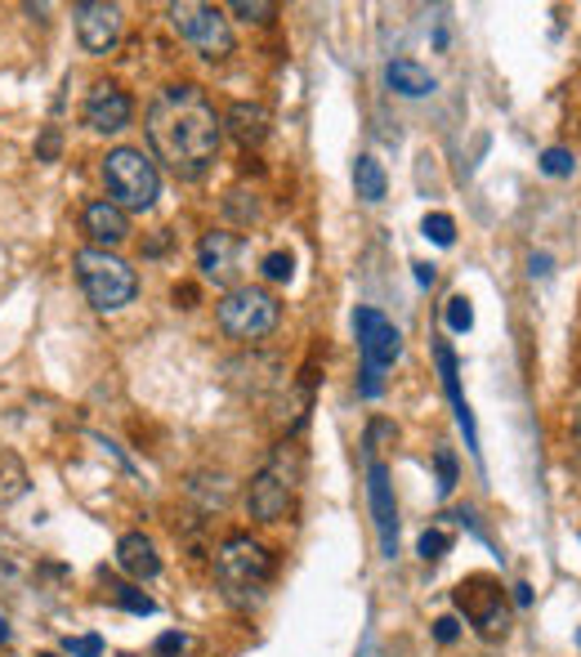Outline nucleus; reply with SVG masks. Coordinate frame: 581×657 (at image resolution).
I'll return each instance as SVG.
<instances>
[{"label":"nucleus","instance_id":"cd10ccee","mask_svg":"<svg viewBox=\"0 0 581 657\" xmlns=\"http://www.w3.org/2000/svg\"><path fill=\"white\" fill-rule=\"evenodd\" d=\"M59 153H63V135H59V126H46L37 139V161H59Z\"/></svg>","mask_w":581,"mask_h":657},{"label":"nucleus","instance_id":"412c9836","mask_svg":"<svg viewBox=\"0 0 581 657\" xmlns=\"http://www.w3.org/2000/svg\"><path fill=\"white\" fill-rule=\"evenodd\" d=\"M259 268H264L268 282H290V273H296V255H290V251H268L259 259Z\"/></svg>","mask_w":581,"mask_h":657},{"label":"nucleus","instance_id":"393cba45","mask_svg":"<svg viewBox=\"0 0 581 657\" xmlns=\"http://www.w3.org/2000/svg\"><path fill=\"white\" fill-rule=\"evenodd\" d=\"M434 470H439V497H447L456 488V452L452 448H439L434 452Z\"/></svg>","mask_w":581,"mask_h":657},{"label":"nucleus","instance_id":"b1692460","mask_svg":"<svg viewBox=\"0 0 581 657\" xmlns=\"http://www.w3.org/2000/svg\"><path fill=\"white\" fill-rule=\"evenodd\" d=\"M237 19H246V23H268L273 14H277V6H273V0H233V6H228Z\"/></svg>","mask_w":581,"mask_h":657},{"label":"nucleus","instance_id":"e433bc0d","mask_svg":"<svg viewBox=\"0 0 581 657\" xmlns=\"http://www.w3.org/2000/svg\"><path fill=\"white\" fill-rule=\"evenodd\" d=\"M572 439L581 443V394L572 399Z\"/></svg>","mask_w":581,"mask_h":657},{"label":"nucleus","instance_id":"ea45409f","mask_svg":"<svg viewBox=\"0 0 581 657\" xmlns=\"http://www.w3.org/2000/svg\"><path fill=\"white\" fill-rule=\"evenodd\" d=\"M41 657H59V653H41Z\"/></svg>","mask_w":581,"mask_h":657},{"label":"nucleus","instance_id":"a211bd4d","mask_svg":"<svg viewBox=\"0 0 581 657\" xmlns=\"http://www.w3.org/2000/svg\"><path fill=\"white\" fill-rule=\"evenodd\" d=\"M385 81H390V90L403 95V99H425V95H434V77H430V68H421L416 59H394V63L385 68Z\"/></svg>","mask_w":581,"mask_h":657},{"label":"nucleus","instance_id":"39448f33","mask_svg":"<svg viewBox=\"0 0 581 657\" xmlns=\"http://www.w3.org/2000/svg\"><path fill=\"white\" fill-rule=\"evenodd\" d=\"M77 277H81L86 300H90L99 313H117V308L135 304V295H139L135 268H130L121 255L99 251V246H81V251H77Z\"/></svg>","mask_w":581,"mask_h":657},{"label":"nucleus","instance_id":"72a5a7b5","mask_svg":"<svg viewBox=\"0 0 581 657\" xmlns=\"http://www.w3.org/2000/svg\"><path fill=\"white\" fill-rule=\"evenodd\" d=\"M166 246H170V233H166V228H161V233H157V237H152V242H148V246H144V255H161V251H166Z\"/></svg>","mask_w":581,"mask_h":657},{"label":"nucleus","instance_id":"c756f323","mask_svg":"<svg viewBox=\"0 0 581 657\" xmlns=\"http://www.w3.org/2000/svg\"><path fill=\"white\" fill-rule=\"evenodd\" d=\"M224 210H228L237 224H255V219H259V206H255V202H237V193L224 197Z\"/></svg>","mask_w":581,"mask_h":657},{"label":"nucleus","instance_id":"dca6fc26","mask_svg":"<svg viewBox=\"0 0 581 657\" xmlns=\"http://www.w3.org/2000/svg\"><path fill=\"white\" fill-rule=\"evenodd\" d=\"M86 233H90V242H95L99 251L121 246V242L130 237V215H126L121 206H112L108 197H99V202L86 206Z\"/></svg>","mask_w":581,"mask_h":657},{"label":"nucleus","instance_id":"ddd939ff","mask_svg":"<svg viewBox=\"0 0 581 657\" xmlns=\"http://www.w3.org/2000/svg\"><path fill=\"white\" fill-rule=\"evenodd\" d=\"M242 237L237 233H224V228H215V233H206L201 237V246H197V264H201V273L210 277V282H233L237 277V264H242Z\"/></svg>","mask_w":581,"mask_h":657},{"label":"nucleus","instance_id":"2eb2a0df","mask_svg":"<svg viewBox=\"0 0 581 657\" xmlns=\"http://www.w3.org/2000/svg\"><path fill=\"white\" fill-rule=\"evenodd\" d=\"M219 121H224V135L237 139L242 148H259L273 135V112L264 104H233Z\"/></svg>","mask_w":581,"mask_h":657},{"label":"nucleus","instance_id":"bb28decb","mask_svg":"<svg viewBox=\"0 0 581 657\" xmlns=\"http://www.w3.org/2000/svg\"><path fill=\"white\" fill-rule=\"evenodd\" d=\"M541 170L554 175V179L572 175V153H568V148H545V153H541Z\"/></svg>","mask_w":581,"mask_h":657},{"label":"nucleus","instance_id":"4c0bfd02","mask_svg":"<svg viewBox=\"0 0 581 657\" xmlns=\"http://www.w3.org/2000/svg\"><path fill=\"white\" fill-rule=\"evenodd\" d=\"M532 273H550V255H532Z\"/></svg>","mask_w":581,"mask_h":657},{"label":"nucleus","instance_id":"a878e982","mask_svg":"<svg viewBox=\"0 0 581 657\" xmlns=\"http://www.w3.org/2000/svg\"><path fill=\"white\" fill-rule=\"evenodd\" d=\"M447 326H452V332H470V326H474V304L465 295L447 300Z\"/></svg>","mask_w":581,"mask_h":657},{"label":"nucleus","instance_id":"20e7f679","mask_svg":"<svg viewBox=\"0 0 581 657\" xmlns=\"http://www.w3.org/2000/svg\"><path fill=\"white\" fill-rule=\"evenodd\" d=\"M104 184H108V202L130 210H152L161 197V170L144 148H112L104 157Z\"/></svg>","mask_w":581,"mask_h":657},{"label":"nucleus","instance_id":"1a4fd4ad","mask_svg":"<svg viewBox=\"0 0 581 657\" xmlns=\"http://www.w3.org/2000/svg\"><path fill=\"white\" fill-rule=\"evenodd\" d=\"M354 332H358V350H363V372H385L398 363L403 354V332L376 308H358L354 313Z\"/></svg>","mask_w":581,"mask_h":657},{"label":"nucleus","instance_id":"423d86ee","mask_svg":"<svg viewBox=\"0 0 581 657\" xmlns=\"http://www.w3.org/2000/svg\"><path fill=\"white\" fill-rule=\"evenodd\" d=\"M215 317H219V332L228 341H264L268 332H277L282 304L264 286H233L215 304Z\"/></svg>","mask_w":581,"mask_h":657},{"label":"nucleus","instance_id":"0eeeda50","mask_svg":"<svg viewBox=\"0 0 581 657\" xmlns=\"http://www.w3.org/2000/svg\"><path fill=\"white\" fill-rule=\"evenodd\" d=\"M166 19H170V28H175L206 63H224V59L237 50L233 23H228L224 10H215V6H201V0H175V6H166Z\"/></svg>","mask_w":581,"mask_h":657},{"label":"nucleus","instance_id":"7ed1b4c3","mask_svg":"<svg viewBox=\"0 0 581 657\" xmlns=\"http://www.w3.org/2000/svg\"><path fill=\"white\" fill-rule=\"evenodd\" d=\"M215 581H219L224 599L255 604L273 581V555L250 537H228L215 550Z\"/></svg>","mask_w":581,"mask_h":657},{"label":"nucleus","instance_id":"6e6552de","mask_svg":"<svg viewBox=\"0 0 581 657\" xmlns=\"http://www.w3.org/2000/svg\"><path fill=\"white\" fill-rule=\"evenodd\" d=\"M452 599H456V608L474 621V630L492 644V639H501L505 630H510V608H505V595H501V586L492 581V577H470V581H461L456 590H452Z\"/></svg>","mask_w":581,"mask_h":657},{"label":"nucleus","instance_id":"f8f14e48","mask_svg":"<svg viewBox=\"0 0 581 657\" xmlns=\"http://www.w3.org/2000/svg\"><path fill=\"white\" fill-rule=\"evenodd\" d=\"M81 117H86V126H90L95 135H121V130L130 126V117H135V104H130V95H126L121 86L99 81V86H90Z\"/></svg>","mask_w":581,"mask_h":657},{"label":"nucleus","instance_id":"4468645a","mask_svg":"<svg viewBox=\"0 0 581 657\" xmlns=\"http://www.w3.org/2000/svg\"><path fill=\"white\" fill-rule=\"evenodd\" d=\"M434 363H439V376H443V390H447V399H452V412H456V425L465 430V448L479 457V430H474V416H470V403H465V394H461V372H456V354H452V345L447 341H439L434 345Z\"/></svg>","mask_w":581,"mask_h":657},{"label":"nucleus","instance_id":"9d476101","mask_svg":"<svg viewBox=\"0 0 581 657\" xmlns=\"http://www.w3.org/2000/svg\"><path fill=\"white\" fill-rule=\"evenodd\" d=\"M72 19H77V37L86 46V55H108L117 50L121 41V6H108V0H77L72 6Z\"/></svg>","mask_w":581,"mask_h":657},{"label":"nucleus","instance_id":"f257e3e1","mask_svg":"<svg viewBox=\"0 0 581 657\" xmlns=\"http://www.w3.org/2000/svg\"><path fill=\"white\" fill-rule=\"evenodd\" d=\"M144 130H148L152 153H157L179 179H201V175L215 166L219 139H224V121L215 117L206 90L193 86V81L166 86V90L152 99Z\"/></svg>","mask_w":581,"mask_h":657},{"label":"nucleus","instance_id":"aec40b11","mask_svg":"<svg viewBox=\"0 0 581 657\" xmlns=\"http://www.w3.org/2000/svg\"><path fill=\"white\" fill-rule=\"evenodd\" d=\"M421 233H425L434 246H452V242H456V219L443 215V210H430L425 224H421Z\"/></svg>","mask_w":581,"mask_h":657},{"label":"nucleus","instance_id":"7c9ffc66","mask_svg":"<svg viewBox=\"0 0 581 657\" xmlns=\"http://www.w3.org/2000/svg\"><path fill=\"white\" fill-rule=\"evenodd\" d=\"M184 644H188V639H184L179 630H166V635L157 639V657H179V653H184Z\"/></svg>","mask_w":581,"mask_h":657},{"label":"nucleus","instance_id":"6ab92c4d","mask_svg":"<svg viewBox=\"0 0 581 657\" xmlns=\"http://www.w3.org/2000/svg\"><path fill=\"white\" fill-rule=\"evenodd\" d=\"M354 188H358V197H363L367 206L385 202V193H390V175H385V166H381L376 157H358V161H354Z\"/></svg>","mask_w":581,"mask_h":657},{"label":"nucleus","instance_id":"5701e85b","mask_svg":"<svg viewBox=\"0 0 581 657\" xmlns=\"http://www.w3.org/2000/svg\"><path fill=\"white\" fill-rule=\"evenodd\" d=\"M112 590H117V604H121L126 612H135V617H152V612H157V604H152L139 586H112Z\"/></svg>","mask_w":581,"mask_h":657},{"label":"nucleus","instance_id":"f704fd0d","mask_svg":"<svg viewBox=\"0 0 581 657\" xmlns=\"http://www.w3.org/2000/svg\"><path fill=\"white\" fill-rule=\"evenodd\" d=\"M412 268H416V282H421V286H434V277H439L434 264H412Z\"/></svg>","mask_w":581,"mask_h":657},{"label":"nucleus","instance_id":"c85d7f7f","mask_svg":"<svg viewBox=\"0 0 581 657\" xmlns=\"http://www.w3.org/2000/svg\"><path fill=\"white\" fill-rule=\"evenodd\" d=\"M63 648H68L72 657H99V653H104V639H99V635H77V639L68 635Z\"/></svg>","mask_w":581,"mask_h":657},{"label":"nucleus","instance_id":"58836bf2","mask_svg":"<svg viewBox=\"0 0 581 657\" xmlns=\"http://www.w3.org/2000/svg\"><path fill=\"white\" fill-rule=\"evenodd\" d=\"M10 639V626H6V617H0V644H6Z\"/></svg>","mask_w":581,"mask_h":657},{"label":"nucleus","instance_id":"2f4dec72","mask_svg":"<svg viewBox=\"0 0 581 657\" xmlns=\"http://www.w3.org/2000/svg\"><path fill=\"white\" fill-rule=\"evenodd\" d=\"M456 635H461V621L456 617H439L434 621V639L439 644H456Z\"/></svg>","mask_w":581,"mask_h":657},{"label":"nucleus","instance_id":"c9c22d12","mask_svg":"<svg viewBox=\"0 0 581 657\" xmlns=\"http://www.w3.org/2000/svg\"><path fill=\"white\" fill-rule=\"evenodd\" d=\"M514 604H519V608H528V604H532V586H528V581H519V586H514Z\"/></svg>","mask_w":581,"mask_h":657},{"label":"nucleus","instance_id":"9b49d317","mask_svg":"<svg viewBox=\"0 0 581 657\" xmlns=\"http://www.w3.org/2000/svg\"><path fill=\"white\" fill-rule=\"evenodd\" d=\"M367 501H372V519H376V537H381V555L394 559L398 555V506H394V483H390V465L385 461H367Z\"/></svg>","mask_w":581,"mask_h":657},{"label":"nucleus","instance_id":"f3484780","mask_svg":"<svg viewBox=\"0 0 581 657\" xmlns=\"http://www.w3.org/2000/svg\"><path fill=\"white\" fill-rule=\"evenodd\" d=\"M117 568L126 577H135V581H152L161 572V555H157V546L144 532H126L117 541Z\"/></svg>","mask_w":581,"mask_h":657},{"label":"nucleus","instance_id":"473e14b6","mask_svg":"<svg viewBox=\"0 0 581 657\" xmlns=\"http://www.w3.org/2000/svg\"><path fill=\"white\" fill-rule=\"evenodd\" d=\"M197 300H201V295H197L193 282H179V286H175V304H179V308H197Z\"/></svg>","mask_w":581,"mask_h":657},{"label":"nucleus","instance_id":"f03ea898","mask_svg":"<svg viewBox=\"0 0 581 657\" xmlns=\"http://www.w3.org/2000/svg\"><path fill=\"white\" fill-rule=\"evenodd\" d=\"M301 474H305V448L301 443H277L273 457L255 470V479L246 483V514L259 519V523H277L290 501H296V488H301Z\"/></svg>","mask_w":581,"mask_h":657},{"label":"nucleus","instance_id":"4be33fe9","mask_svg":"<svg viewBox=\"0 0 581 657\" xmlns=\"http://www.w3.org/2000/svg\"><path fill=\"white\" fill-rule=\"evenodd\" d=\"M447 546H452V537H447L443 528H430V532H421V541H416V555H421L425 563H439V559L447 555Z\"/></svg>","mask_w":581,"mask_h":657}]
</instances>
